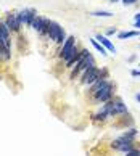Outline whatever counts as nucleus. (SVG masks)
Returning a JSON list of instances; mask_svg holds the SVG:
<instances>
[{"label":"nucleus","mask_w":140,"mask_h":156,"mask_svg":"<svg viewBox=\"0 0 140 156\" xmlns=\"http://www.w3.org/2000/svg\"><path fill=\"white\" fill-rule=\"evenodd\" d=\"M111 90H113V85L110 84L108 81H105L102 85H100L97 90H95L93 97L98 100V102H108L110 97H111Z\"/></svg>","instance_id":"f257e3e1"},{"label":"nucleus","mask_w":140,"mask_h":156,"mask_svg":"<svg viewBox=\"0 0 140 156\" xmlns=\"http://www.w3.org/2000/svg\"><path fill=\"white\" fill-rule=\"evenodd\" d=\"M111 147L119 150V151L127 153V151L132 150V140H129V138H126V137H121V138H117V140H114L113 143H111Z\"/></svg>","instance_id":"f03ea898"},{"label":"nucleus","mask_w":140,"mask_h":156,"mask_svg":"<svg viewBox=\"0 0 140 156\" xmlns=\"http://www.w3.org/2000/svg\"><path fill=\"white\" fill-rule=\"evenodd\" d=\"M36 12L34 10H23L21 13H18V18H19V23L21 24H27V26H31L32 24V21L36 19Z\"/></svg>","instance_id":"7ed1b4c3"},{"label":"nucleus","mask_w":140,"mask_h":156,"mask_svg":"<svg viewBox=\"0 0 140 156\" xmlns=\"http://www.w3.org/2000/svg\"><path fill=\"white\" fill-rule=\"evenodd\" d=\"M97 79H100V71L97 68L86 69V74L82 76V82H84V84H93Z\"/></svg>","instance_id":"20e7f679"},{"label":"nucleus","mask_w":140,"mask_h":156,"mask_svg":"<svg viewBox=\"0 0 140 156\" xmlns=\"http://www.w3.org/2000/svg\"><path fill=\"white\" fill-rule=\"evenodd\" d=\"M61 32H63V27H61L58 23H55V21H50V27H48V36H50V39H52V40H55V42H58Z\"/></svg>","instance_id":"39448f33"},{"label":"nucleus","mask_w":140,"mask_h":156,"mask_svg":"<svg viewBox=\"0 0 140 156\" xmlns=\"http://www.w3.org/2000/svg\"><path fill=\"white\" fill-rule=\"evenodd\" d=\"M72 48H74V37H68V39H66V42L63 43V50H61L60 57L65 58V60H68Z\"/></svg>","instance_id":"423d86ee"},{"label":"nucleus","mask_w":140,"mask_h":156,"mask_svg":"<svg viewBox=\"0 0 140 156\" xmlns=\"http://www.w3.org/2000/svg\"><path fill=\"white\" fill-rule=\"evenodd\" d=\"M127 113V106L122 102H111V111L110 116H116V114H124Z\"/></svg>","instance_id":"0eeeda50"},{"label":"nucleus","mask_w":140,"mask_h":156,"mask_svg":"<svg viewBox=\"0 0 140 156\" xmlns=\"http://www.w3.org/2000/svg\"><path fill=\"white\" fill-rule=\"evenodd\" d=\"M5 24H7V27L10 31H18L19 29V18H18V15H8L7 16V21H5Z\"/></svg>","instance_id":"6e6552de"},{"label":"nucleus","mask_w":140,"mask_h":156,"mask_svg":"<svg viewBox=\"0 0 140 156\" xmlns=\"http://www.w3.org/2000/svg\"><path fill=\"white\" fill-rule=\"evenodd\" d=\"M8 32H10V29L7 27V24H5V23H0V37H2V40H3V45L7 47V48H10Z\"/></svg>","instance_id":"1a4fd4ad"},{"label":"nucleus","mask_w":140,"mask_h":156,"mask_svg":"<svg viewBox=\"0 0 140 156\" xmlns=\"http://www.w3.org/2000/svg\"><path fill=\"white\" fill-rule=\"evenodd\" d=\"M97 40H100V42H102V45H103L105 48H108L111 53H116V47H114L113 43H111V42H110V40H108V39H106L105 36L98 34V36H97Z\"/></svg>","instance_id":"9d476101"},{"label":"nucleus","mask_w":140,"mask_h":156,"mask_svg":"<svg viewBox=\"0 0 140 156\" xmlns=\"http://www.w3.org/2000/svg\"><path fill=\"white\" fill-rule=\"evenodd\" d=\"M10 48L7 47H0V61H8L10 60Z\"/></svg>","instance_id":"9b49d317"},{"label":"nucleus","mask_w":140,"mask_h":156,"mask_svg":"<svg viewBox=\"0 0 140 156\" xmlns=\"http://www.w3.org/2000/svg\"><path fill=\"white\" fill-rule=\"evenodd\" d=\"M32 27H34L36 31H39V32H42V18L40 16H36V19L32 21V24H31Z\"/></svg>","instance_id":"f8f14e48"},{"label":"nucleus","mask_w":140,"mask_h":156,"mask_svg":"<svg viewBox=\"0 0 140 156\" xmlns=\"http://www.w3.org/2000/svg\"><path fill=\"white\" fill-rule=\"evenodd\" d=\"M137 36H138L137 31H126L119 34V39H129V37H137Z\"/></svg>","instance_id":"ddd939ff"},{"label":"nucleus","mask_w":140,"mask_h":156,"mask_svg":"<svg viewBox=\"0 0 140 156\" xmlns=\"http://www.w3.org/2000/svg\"><path fill=\"white\" fill-rule=\"evenodd\" d=\"M92 45H93L95 48H97V50H98V52H100V53H102V55H103V57H106V55H108V53H106V50H105V47L102 45V43H98L97 40H92Z\"/></svg>","instance_id":"4468645a"},{"label":"nucleus","mask_w":140,"mask_h":156,"mask_svg":"<svg viewBox=\"0 0 140 156\" xmlns=\"http://www.w3.org/2000/svg\"><path fill=\"white\" fill-rule=\"evenodd\" d=\"M92 15H93V16H105V18L113 16V13H111V12H93Z\"/></svg>","instance_id":"2eb2a0df"},{"label":"nucleus","mask_w":140,"mask_h":156,"mask_svg":"<svg viewBox=\"0 0 140 156\" xmlns=\"http://www.w3.org/2000/svg\"><path fill=\"white\" fill-rule=\"evenodd\" d=\"M135 133H137V130H135V129H131L129 132H126V133H124V135H122V137H126V138H129V140H132Z\"/></svg>","instance_id":"dca6fc26"},{"label":"nucleus","mask_w":140,"mask_h":156,"mask_svg":"<svg viewBox=\"0 0 140 156\" xmlns=\"http://www.w3.org/2000/svg\"><path fill=\"white\" fill-rule=\"evenodd\" d=\"M106 118H108V114H106L105 111H100V113L95 116V119H97V121H105Z\"/></svg>","instance_id":"f3484780"},{"label":"nucleus","mask_w":140,"mask_h":156,"mask_svg":"<svg viewBox=\"0 0 140 156\" xmlns=\"http://www.w3.org/2000/svg\"><path fill=\"white\" fill-rule=\"evenodd\" d=\"M126 156H140V150H131L126 153Z\"/></svg>","instance_id":"a211bd4d"},{"label":"nucleus","mask_w":140,"mask_h":156,"mask_svg":"<svg viewBox=\"0 0 140 156\" xmlns=\"http://www.w3.org/2000/svg\"><path fill=\"white\" fill-rule=\"evenodd\" d=\"M58 42H66V32H65V29H63V32H61V36H60V39H58Z\"/></svg>","instance_id":"6ab92c4d"},{"label":"nucleus","mask_w":140,"mask_h":156,"mask_svg":"<svg viewBox=\"0 0 140 156\" xmlns=\"http://www.w3.org/2000/svg\"><path fill=\"white\" fill-rule=\"evenodd\" d=\"M135 27H140V13L135 15Z\"/></svg>","instance_id":"aec40b11"},{"label":"nucleus","mask_w":140,"mask_h":156,"mask_svg":"<svg viewBox=\"0 0 140 156\" xmlns=\"http://www.w3.org/2000/svg\"><path fill=\"white\" fill-rule=\"evenodd\" d=\"M122 3H124V5H134V3H135V0H122Z\"/></svg>","instance_id":"412c9836"},{"label":"nucleus","mask_w":140,"mask_h":156,"mask_svg":"<svg viewBox=\"0 0 140 156\" xmlns=\"http://www.w3.org/2000/svg\"><path fill=\"white\" fill-rule=\"evenodd\" d=\"M132 76H135V77H137V76H140V71H137V69H134V71H132Z\"/></svg>","instance_id":"4be33fe9"},{"label":"nucleus","mask_w":140,"mask_h":156,"mask_svg":"<svg viewBox=\"0 0 140 156\" xmlns=\"http://www.w3.org/2000/svg\"><path fill=\"white\" fill-rule=\"evenodd\" d=\"M114 32H116V27H111V29L108 31V34H114Z\"/></svg>","instance_id":"5701e85b"},{"label":"nucleus","mask_w":140,"mask_h":156,"mask_svg":"<svg viewBox=\"0 0 140 156\" xmlns=\"http://www.w3.org/2000/svg\"><path fill=\"white\" fill-rule=\"evenodd\" d=\"M135 100H137V102H140V93H137V95H135Z\"/></svg>","instance_id":"b1692460"},{"label":"nucleus","mask_w":140,"mask_h":156,"mask_svg":"<svg viewBox=\"0 0 140 156\" xmlns=\"http://www.w3.org/2000/svg\"><path fill=\"white\" fill-rule=\"evenodd\" d=\"M110 2H113V3H114V2H117V0H110Z\"/></svg>","instance_id":"393cba45"}]
</instances>
